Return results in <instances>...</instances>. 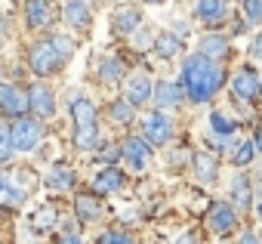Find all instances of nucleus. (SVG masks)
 <instances>
[{"instance_id":"obj_1","label":"nucleus","mask_w":262,"mask_h":244,"mask_svg":"<svg viewBox=\"0 0 262 244\" xmlns=\"http://www.w3.org/2000/svg\"><path fill=\"white\" fill-rule=\"evenodd\" d=\"M222 80H225L222 68L216 62H210L204 53L188 56L185 65H182V87H185V93H188L191 102H207L222 87Z\"/></svg>"},{"instance_id":"obj_2","label":"nucleus","mask_w":262,"mask_h":244,"mask_svg":"<svg viewBox=\"0 0 262 244\" xmlns=\"http://www.w3.org/2000/svg\"><path fill=\"white\" fill-rule=\"evenodd\" d=\"M71 117H74V149L77 152H90L96 146V136H99L96 105L86 96H74L71 99Z\"/></svg>"},{"instance_id":"obj_3","label":"nucleus","mask_w":262,"mask_h":244,"mask_svg":"<svg viewBox=\"0 0 262 244\" xmlns=\"http://www.w3.org/2000/svg\"><path fill=\"white\" fill-rule=\"evenodd\" d=\"M43 139V124L37 117H19L16 124L10 127V146H13V152H31L37 143Z\"/></svg>"},{"instance_id":"obj_4","label":"nucleus","mask_w":262,"mask_h":244,"mask_svg":"<svg viewBox=\"0 0 262 244\" xmlns=\"http://www.w3.org/2000/svg\"><path fill=\"white\" fill-rule=\"evenodd\" d=\"M28 62H31V71L37 77H50V74H56L65 65L62 56H59V50L53 47V40H37L31 47V53H28Z\"/></svg>"},{"instance_id":"obj_5","label":"nucleus","mask_w":262,"mask_h":244,"mask_svg":"<svg viewBox=\"0 0 262 244\" xmlns=\"http://www.w3.org/2000/svg\"><path fill=\"white\" fill-rule=\"evenodd\" d=\"M142 133H145V143L164 146V143L173 136V120H170L164 111H151V114L142 120Z\"/></svg>"},{"instance_id":"obj_6","label":"nucleus","mask_w":262,"mask_h":244,"mask_svg":"<svg viewBox=\"0 0 262 244\" xmlns=\"http://www.w3.org/2000/svg\"><path fill=\"white\" fill-rule=\"evenodd\" d=\"M231 93H234V99H241V102H256V99L262 96L259 77H256L250 68H241V71L231 77Z\"/></svg>"},{"instance_id":"obj_7","label":"nucleus","mask_w":262,"mask_h":244,"mask_svg":"<svg viewBox=\"0 0 262 244\" xmlns=\"http://www.w3.org/2000/svg\"><path fill=\"white\" fill-rule=\"evenodd\" d=\"M28 108H34L37 117H53L56 114V93L47 84H34L28 90Z\"/></svg>"},{"instance_id":"obj_8","label":"nucleus","mask_w":262,"mask_h":244,"mask_svg":"<svg viewBox=\"0 0 262 244\" xmlns=\"http://www.w3.org/2000/svg\"><path fill=\"white\" fill-rule=\"evenodd\" d=\"M207 226H210V229H213L216 235H228V232H234V226H237L234 207H231V204H225V201H216V204L210 207Z\"/></svg>"},{"instance_id":"obj_9","label":"nucleus","mask_w":262,"mask_h":244,"mask_svg":"<svg viewBox=\"0 0 262 244\" xmlns=\"http://www.w3.org/2000/svg\"><path fill=\"white\" fill-rule=\"evenodd\" d=\"M0 111L4 114H13V117H22L28 111V96H22L13 84H4L0 80Z\"/></svg>"},{"instance_id":"obj_10","label":"nucleus","mask_w":262,"mask_h":244,"mask_svg":"<svg viewBox=\"0 0 262 244\" xmlns=\"http://www.w3.org/2000/svg\"><path fill=\"white\" fill-rule=\"evenodd\" d=\"M120 155L126 158V164L133 167V170H142V167L148 164V158H151V149H148V143H145V139L129 136V139L120 146Z\"/></svg>"},{"instance_id":"obj_11","label":"nucleus","mask_w":262,"mask_h":244,"mask_svg":"<svg viewBox=\"0 0 262 244\" xmlns=\"http://www.w3.org/2000/svg\"><path fill=\"white\" fill-rule=\"evenodd\" d=\"M151 90H155L151 77L139 71V74L129 77V84H126V102H129V105H145V102L151 99Z\"/></svg>"},{"instance_id":"obj_12","label":"nucleus","mask_w":262,"mask_h":244,"mask_svg":"<svg viewBox=\"0 0 262 244\" xmlns=\"http://www.w3.org/2000/svg\"><path fill=\"white\" fill-rule=\"evenodd\" d=\"M65 22L71 28H90L93 22V13H90V4L86 0H65Z\"/></svg>"},{"instance_id":"obj_13","label":"nucleus","mask_w":262,"mask_h":244,"mask_svg":"<svg viewBox=\"0 0 262 244\" xmlns=\"http://www.w3.org/2000/svg\"><path fill=\"white\" fill-rule=\"evenodd\" d=\"M151 96H155V105H158V108H176V105L182 102V87L173 84V80H161V84L151 90Z\"/></svg>"},{"instance_id":"obj_14","label":"nucleus","mask_w":262,"mask_h":244,"mask_svg":"<svg viewBox=\"0 0 262 244\" xmlns=\"http://www.w3.org/2000/svg\"><path fill=\"white\" fill-rule=\"evenodd\" d=\"M191 164H194V173H198V179H201L204 186H213V182H216V176H219V164H216V158H210L207 152H194Z\"/></svg>"},{"instance_id":"obj_15","label":"nucleus","mask_w":262,"mask_h":244,"mask_svg":"<svg viewBox=\"0 0 262 244\" xmlns=\"http://www.w3.org/2000/svg\"><path fill=\"white\" fill-rule=\"evenodd\" d=\"M111 22H114V28H117L120 34H129V31H136V28L142 25V13H139L136 7H120V10H114Z\"/></svg>"},{"instance_id":"obj_16","label":"nucleus","mask_w":262,"mask_h":244,"mask_svg":"<svg viewBox=\"0 0 262 244\" xmlns=\"http://www.w3.org/2000/svg\"><path fill=\"white\" fill-rule=\"evenodd\" d=\"M123 186V173L117 170V167H105L96 179H93V192L96 195H111V192H117Z\"/></svg>"},{"instance_id":"obj_17","label":"nucleus","mask_w":262,"mask_h":244,"mask_svg":"<svg viewBox=\"0 0 262 244\" xmlns=\"http://www.w3.org/2000/svg\"><path fill=\"white\" fill-rule=\"evenodd\" d=\"M25 19L31 28H47L53 22V13H50V4L47 0H28V7H25Z\"/></svg>"},{"instance_id":"obj_18","label":"nucleus","mask_w":262,"mask_h":244,"mask_svg":"<svg viewBox=\"0 0 262 244\" xmlns=\"http://www.w3.org/2000/svg\"><path fill=\"white\" fill-rule=\"evenodd\" d=\"M155 53H158L161 59L179 56V53H182V37H176L173 31H161V34L155 37Z\"/></svg>"},{"instance_id":"obj_19","label":"nucleus","mask_w":262,"mask_h":244,"mask_svg":"<svg viewBox=\"0 0 262 244\" xmlns=\"http://www.w3.org/2000/svg\"><path fill=\"white\" fill-rule=\"evenodd\" d=\"M22 201H25V192L7 173H0V207H19Z\"/></svg>"},{"instance_id":"obj_20","label":"nucleus","mask_w":262,"mask_h":244,"mask_svg":"<svg viewBox=\"0 0 262 244\" xmlns=\"http://www.w3.org/2000/svg\"><path fill=\"white\" fill-rule=\"evenodd\" d=\"M201 53H204L210 62L225 59V56H228V40H225L222 34H207V37L201 40Z\"/></svg>"},{"instance_id":"obj_21","label":"nucleus","mask_w":262,"mask_h":244,"mask_svg":"<svg viewBox=\"0 0 262 244\" xmlns=\"http://www.w3.org/2000/svg\"><path fill=\"white\" fill-rule=\"evenodd\" d=\"M71 186H74V170H71V167L59 164V167H53V170L47 173V189L65 192V189H71Z\"/></svg>"},{"instance_id":"obj_22","label":"nucleus","mask_w":262,"mask_h":244,"mask_svg":"<svg viewBox=\"0 0 262 244\" xmlns=\"http://www.w3.org/2000/svg\"><path fill=\"white\" fill-rule=\"evenodd\" d=\"M231 201H234L241 210H250V204H253V189H250V179H247L244 173L231 179Z\"/></svg>"},{"instance_id":"obj_23","label":"nucleus","mask_w":262,"mask_h":244,"mask_svg":"<svg viewBox=\"0 0 262 244\" xmlns=\"http://www.w3.org/2000/svg\"><path fill=\"white\" fill-rule=\"evenodd\" d=\"M228 7H225V0H198V19L201 22H219L225 19Z\"/></svg>"},{"instance_id":"obj_24","label":"nucleus","mask_w":262,"mask_h":244,"mask_svg":"<svg viewBox=\"0 0 262 244\" xmlns=\"http://www.w3.org/2000/svg\"><path fill=\"white\" fill-rule=\"evenodd\" d=\"M108 114L117 120V124H129V120L136 117V105H129L126 99H114V102L108 105Z\"/></svg>"},{"instance_id":"obj_25","label":"nucleus","mask_w":262,"mask_h":244,"mask_svg":"<svg viewBox=\"0 0 262 244\" xmlns=\"http://www.w3.org/2000/svg\"><path fill=\"white\" fill-rule=\"evenodd\" d=\"M56 219H59L56 207H50V204H47V207H40V210L34 213V219H31V222H34V232H50V229L56 226Z\"/></svg>"},{"instance_id":"obj_26","label":"nucleus","mask_w":262,"mask_h":244,"mask_svg":"<svg viewBox=\"0 0 262 244\" xmlns=\"http://www.w3.org/2000/svg\"><path fill=\"white\" fill-rule=\"evenodd\" d=\"M210 124H213V133H216V136H231V133L237 130V124H234L228 114H222V111H213V114H210Z\"/></svg>"},{"instance_id":"obj_27","label":"nucleus","mask_w":262,"mask_h":244,"mask_svg":"<svg viewBox=\"0 0 262 244\" xmlns=\"http://www.w3.org/2000/svg\"><path fill=\"white\" fill-rule=\"evenodd\" d=\"M99 77H102V80H120V77H123V65H120V59L105 56V59L99 62Z\"/></svg>"},{"instance_id":"obj_28","label":"nucleus","mask_w":262,"mask_h":244,"mask_svg":"<svg viewBox=\"0 0 262 244\" xmlns=\"http://www.w3.org/2000/svg\"><path fill=\"white\" fill-rule=\"evenodd\" d=\"M99 213H102L99 201H93V198H86V195H80V198H77V216H80L83 222H93V219H99Z\"/></svg>"},{"instance_id":"obj_29","label":"nucleus","mask_w":262,"mask_h":244,"mask_svg":"<svg viewBox=\"0 0 262 244\" xmlns=\"http://www.w3.org/2000/svg\"><path fill=\"white\" fill-rule=\"evenodd\" d=\"M253 158H256V146H253L250 139H247V143H241V146H237V152L231 155V161H234V167H244V164H250Z\"/></svg>"},{"instance_id":"obj_30","label":"nucleus","mask_w":262,"mask_h":244,"mask_svg":"<svg viewBox=\"0 0 262 244\" xmlns=\"http://www.w3.org/2000/svg\"><path fill=\"white\" fill-rule=\"evenodd\" d=\"M13 158V146H10V127L0 120V164H7Z\"/></svg>"},{"instance_id":"obj_31","label":"nucleus","mask_w":262,"mask_h":244,"mask_svg":"<svg viewBox=\"0 0 262 244\" xmlns=\"http://www.w3.org/2000/svg\"><path fill=\"white\" fill-rule=\"evenodd\" d=\"M244 16L253 25H262V0H244Z\"/></svg>"},{"instance_id":"obj_32","label":"nucleus","mask_w":262,"mask_h":244,"mask_svg":"<svg viewBox=\"0 0 262 244\" xmlns=\"http://www.w3.org/2000/svg\"><path fill=\"white\" fill-rule=\"evenodd\" d=\"M50 40H53V47L59 50L62 62H68V59H71V53H74V40H71V37H62V34H56V37H50Z\"/></svg>"},{"instance_id":"obj_33","label":"nucleus","mask_w":262,"mask_h":244,"mask_svg":"<svg viewBox=\"0 0 262 244\" xmlns=\"http://www.w3.org/2000/svg\"><path fill=\"white\" fill-rule=\"evenodd\" d=\"M99 244H133V238H129L126 232H105L99 238Z\"/></svg>"},{"instance_id":"obj_34","label":"nucleus","mask_w":262,"mask_h":244,"mask_svg":"<svg viewBox=\"0 0 262 244\" xmlns=\"http://www.w3.org/2000/svg\"><path fill=\"white\" fill-rule=\"evenodd\" d=\"M117 158H120V149H117V146H105V149H102V161H108V164H114Z\"/></svg>"},{"instance_id":"obj_35","label":"nucleus","mask_w":262,"mask_h":244,"mask_svg":"<svg viewBox=\"0 0 262 244\" xmlns=\"http://www.w3.org/2000/svg\"><path fill=\"white\" fill-rule=\"evenodd\" d=\"M176 244H201V238H198V232H185L176 238Z\"/></svg>"},{"instance_id":"obj_36","label":"nucleus","mask_w":262,"mask_h":244,"mask_svg":"<svg viewBox=\"0 0 262 244\" xmlns=\"http://www.w3.org/2000/svg\"><path fill=\"white\" fill-rule=\"evenodd\" d=\"M250 53H253L256 59H262V34H259V37L253 40V47H250Z\"/></svg>"},{"instance_id":"obj_37","label":"nucleus","mask_w":262,"mask_h":244,"mask_svg":"<svg viewBox=\"0 0 262 244\" xmlns=\"http://www.w3.org/2000/svg\"><path fill=\"white\" fill-rule=\"evenodd\" d=\"M59 244H80V235H77V232H68V235H65Z\"/></svg>"},{"instance_id":"obj_38","label":"nucleus","mask_w":262,"mask_h":244,"mask_svg":"<svg viewBox=\"0 0 262 244\" xmlns=\"http://www.w3.org/2000/svg\"><path fill=\"white\" fill-rule=\"evenodd\" d=\"M237 244H259V238L253 235V232H247V235H241V241Z\"/></svg>"},{"instance_id":"obj_39","label":"nucleus","mask_w":262,"mask_h":244,"mask_svg":"<svg viewBox=\"0 0 262 244\" xmlns=\"http://www.w3.org/2000/svg\"><path fill=\"white\" fill-rule=\"evenodd\" d=\"M176 37H188V25L185 22H176Z\"/></svg>"},{"instance_id":"obj_40","label":"nucleus","mask_w":262,"mask_h":244,"mask_svg":"<svg viewBox=\"0 0 262 244\" xmlns=\"http://www.w3.org/2000/svg\"><path fill=\"white\" fill-rule=\"evenodd\" d=\"M253 146H256V152H262V124H259V130H256V143H253Z\"/></svg>"},{"instance_id":"obj_41","label":"nucleus","mask_w":262,"mask_h":244,"mask_svg":"<svg viewBox=\"0 0 262 244\" xmlns=\"http://www.w3.org/2000/svg\"><path fill=\"white\" fill-rule=\"evenodd\" d=\"M142 4H151V7H161V4H164V0H142Z\"/></svg>"},{"instance_id":"obj_42","label":"nucleus","mask_w":262,"mask_h":244,"mask_svg":"<svg viewBox=\"0 0 262 244\" xmlns=\"http://www.w3.org/2000/svg\"><path fill=\"white\" fill-rule=\"evenodd\" d=\"M259 216H262V204H259Z\"/></svg>"},{"instance_id":"obj_43","label":"nucleus","mask_w":262,"mask_h":244,"mask_svg":"<svg viewBox=\"0 0 262 244\" xmlns=\"http://www.w3.org/2000/svg\"><path fill=\"white\" fill-rule=\"evenodd\" d=\"M259 90H262V84H259Z\"/></svg>"}]
</instances>
